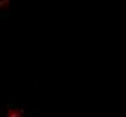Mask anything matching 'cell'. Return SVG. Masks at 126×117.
Segmentation results:
<instances>
[{
    "mask_svg": "<svg viewBox=\"0 0 126 117\" xmlns=\"http://www.w3.org/2000/svg\"><path fill=\"white\" fill-rule=\"evenodd\" d=\"M2 117H25V110L22 106H7Z\"/></svg>",
    "mask_w": 126,
    "mask_h": 117,
    "instance_id": "6da1fadb",
    "label": "cell"
},
{
    "mask_svg": "<svg viewBox=\"0 0 126 117\" xmlns=\"http://www.w3.org/2000/svg\"><path fill=\"white\" fill-rule=\"evenodd\" d=\"M11 7V0H0V13H5Z\"/></svg>",
    "mask_w": 126,
    "mask_h": 117,
    "instance_id": "7a4b0ae2",
    "label": "cell"
}]
</instances>
